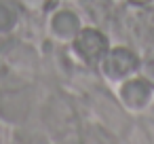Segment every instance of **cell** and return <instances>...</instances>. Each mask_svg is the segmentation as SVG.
Segmentation results:
<instances>
[{
    "mask_svg": "<svg viewBox=\"0 0 154 144\" xmlns=\"http://www.w3.org/2000/svg\"><path fill=\"white\" fill-rule=\"evenodd\" d=\"M137 66H139L137 55L127 47L108 49L106 55L101 57V68L110 78H125L127 74L137 70Z\"/></svg>",
    "mask_w": 154,
    "mask_h": 144,
    "instance_id": "7a4b0ae2",
    "label": "cell"
},
{
    "mask_svg": "<svg viewBox=\"0 0 154 144\" xmlns=\"http://www.w3.org/2000/svg\"><path fill=\"white\" fill-rule=\"evenodd\" d=\"M51 28H53V32H55L57 36H61V38H72V36H76V32L80 30V21H78V17H76L72 11H59V13L53 17Z\"/></svg>",
    "mask_w": 154,
    "mask_h": 144,
    "instance_id": "277c9868",
    "label": "cell"
},
{
    "mask_svg": "<svg viewBox=\"0 0 154 144\" xmlns=\"http://www.w3.org/2000/svg\"><path fill=\"white\" fill-rule=\"evenodd\" d=\"M74 49H76V53L85 62L95 64V62H101V57L106 55L108 40H106V36L99 30L85 28V30H78L76 32V36H74Z\"/></svg>",
    "mask_w": 154,
    "mask_h": 144,
    "instance_id": "6da1fadb",
    "label": "cell"
},
{
    "mask_svg": "<svg viewBox=\"0 0 154 144\" xmlns=\"http://www.w3.org/2000/svg\"><path fill=\"white\" fill-rule=\"evenodd\" d=\"M15 11L5 5V2H0V32H9L13 26H15Z\"/></svg>",
    "mask_w": 154,
    "mask_h": 144,
    "instance_id": "5b68a950",
    "label": "cell"
},
{
    "mask_svg": "<svg viewBox=\"0 0 154 144\" xmlns=\"http://www.w3.org/2000/svg\"><path fill=\"white\" fill-rule=\"evenodd\" d=\"M129 2H133V5H148L150 0H129Z\"/></svg>",
    "mask_w": 154,
    "mask_h": 144,
    "instance_id": "52a82bcc",
    "label": "cell"
},
{
    "mask_svg": "<svg viewBox=\"0 0 154 144\" xmlns=\"http://www.w3.org/2000/svg\"><path fill=\"white\" fill-rule=\"evenodd\" d=\"M139 70H141V78H143V81L154 89V55H152V57H148V59L141 64V68H139Z\"/></svg>",
    "mask_w": 154,
    "mask_h": 144,
    "instance_id": "8992f818",
    "label": "cell"
},
{
    "mask_svg": "<svg viewBox=\"0 0 154 144\" xmlns=\"http://www.w3.org/2000/svg\"><path fill=\"white\" fill-rule=\"evenodd\" d=\"M150 93H152V87L139 76V78H131L127 81L122 87H120V98L127 106L131 108H141L148 104L150 100Z\"/></svg>",
    "mask_w": 154,
    "mask_h": 144,
    "instance_id": "3957f363",
    "label": "cell"
}]
</instances>
